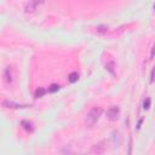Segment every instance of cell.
I'll use <instances>...</instances> for the list:
<instances>
[{
	"mask_svg": "<svg viewBox=\"0 0 155 155\" xmlns=\"http://www.w3.org/2000/svg\"><path fill=\"white\" fill-rule=\"evenodd\" d=\"M39 4H41V3H40V1H29V3L26 5V11H27V12H33V11L36 9V6H38Z\"/></svg>",
	"mask_w": 155,
	"mask_h": 155,
	"instance_id": "obj_7",
	"label": "cell"
},
{
	"mask_svg": "<svg viewBox=\"0 0 155 155\" xmlns=\"http://www.w3.org/2000/svg\"><path fill=\"white\" fill-rule=\"evenodd\" d=\"M15 68L12 67V65H9V67H6L3 72V81L6 84V85H11L13 81H15Z\"/></svg>",
	"mask_w": 155,
	"mask_h": 155,
	"instance_id": "obj_2",
	"label": "cell"
},
{
	"mask_svg": "<svg viewBox=\"0 0 155 155\" xmlns=\"http://www.w3.org/2000/svg\"><path fill=\"white\" fill-rule=\"evenodd\" d=\"M104 144H105L104 141H102V142L95 144L93 148H92V151H93L95 154H97V155H102V154L104 153V150H105V145H104Z\"/></svg>",
	"mask_w": 155,
	"mask_h": 155,
	"instance_id": "obj_4",
	"label": "cell"
},
{
	"mask_svg": "<svg viewBox=\"0 0 155 155\" xmlns=\"http://www.w3.org/2000/svg\"><path fill=\"white\" fill-rule=\"evenodd\" d=\"M22 126L24 127V130H27V131H29V132H33V131H34V126H33V124H32L30 121L23 120V121H22Z\"/></svg>",
	"mask_w": 155,
	"mask_h": 155,
	"instance_id": "obj_8",
	"label": "cell"
},
{
	"mask_svg": "<svg viewBox=\"0 0 155 155\" xmlns=\"http://www.w3.org/2000/svg\"><path fill=\"white\" fill-rule=\"evenodd\" d=\"M101 114H102V109L99 107H93L86 115V124L88 126H93L97 122V120L99 119Z\"/></svg>",
	"mask_w": 155,
	"mask_h": 155,
	"instance_id": "obj_1",
	"label": "cell"
},
{
	"mask_svg": "<svg viewBox=\"0 0 155 155\" xmlns=\"http://www.w3.org/2000/svg\"><path fill=\"white\" fill-rule=\"evenodd\" d=\"M115 68H116V64H115V62H114L113 59L105 63V69H107V70H108L110 74L115 75Z\"/></svg>",
	"mask_w": 155,
	"mask_h": 155,
	"instance_id": "obj_6",
	"label": "cell"
},
{
	"mask_svg": "<svg viewBox=\"0 0 155 155\" xmlns=\"http://www.w3.org/2000/svg\"><path fill=\"white\" fill-rule=\"evenodd\" d=\"M149 105H150V98H147V99L144 101V109H148Z\"/></svg>",
	"mask_w": 155,
	"mask_h": 155,
	"instance_id": "obj_14",
	"label": "cell"
},
{
	"mask_svg": "<svg viewBox=\"0 0 155 155\" xmlns=\"http://www.w3.org/2000/svg\"><path fill=\"white\" fill-rule=\"evenodd\" d=\"M3 107H5V108H23V107H28V105H22V104L15 103V102H12V101H6V99H4V101H3Z\"/></svg>",
	"mask_w": 155,
	"mask_h": 155,
	"instance_id": "obj_5",
	"label": "cell"
},
{
	"mask_svg": "<svg viewBox=\"0 0 155 155\" xmlns=\"http://www.w3.org/2000/svg\"><path fill=\"white\" fill-rule=\"evenodd\" d=\"M154 80H155V67L153 68V70H151V75H150V82H154Z\"/></svg>",
	"mask_w": 155,
	"mask_h": 155,
	"instance_id": "obj_13",
	"label": "cell"
},
{
	"mask_svg": "<svg viewBox=\"0 0 155 155\" xmlns=\"http://www.w3.org/2000/svg\"><path fill=\"white\" fill-rule=\"evenodd\" d=\"M58 90H59V85L53 84V85H51V86H50V88H49V92H56V91H58Z\"/></svg>",
	"mask_w": 155,
	"mask_h": 155,
	"instance_id": "obj_11",
	"label": "cell"
},
{
	"mask_svg": "<svg viewBox=\"0 0 155 155\" xmlns=\"http://www.w3.org/2000/svg\"><path fill=\"white\" fill-rule=\"evenodd\" d=\"M107 29H108V27H105V26H99V27L97 28V32H98V33H104V32H107Z\"/></svg>",
	"mask_w": 155,
	"mask_h": 155,
	"instance_id": "obj_12",
	"label": "cell"
},
{
	"mask_svg": "<svg viewBox=\"0 0 155 155\" xmlns=\"http://www.w3.org/2000/svg\"><path fill=\"white\" fill-rule=\"evenodd\" d=\"M154 55H155V44H154V45H153V47H151V52H150V59H153Z\"/></svg>",
	"mask_w": 155,
	"mask_h": 155,
	"instance_id": "obj_15",
	"label": "cell"
},
{
	"mask_svg": "<svg viewBox=\"0 0 155 155\" xmlns=\"http://www.w3.org/2000/svg\"><path fill=\"white\" fill-rule=\"evenodd\" d=\"M154 9H155V5H154Z\"/></svg>",
	"mask_w": 155,
	"mask_h": 155,
	"instance_id": "obj_16",
	"label": "cell"
},
{
	"mask_svg": "<svg viewBox=\"0 0 155 155\" xmlns=\"http://www.w3.org/2000/svg\"><path fill=\"white\" fill-rule=\"evenodd\" d=\"M119 113H120V109H119V107L113 105V107H110V108L108 109V112H107V116H108V119H109V120L115 121V120H118V118H119Z\"/></svg>",
	"mask_w": 155,
	"mask_h": 155,
	"instance_id": "obj_3",
	"label": "cell"
},
{
	"mask_svg": "<svg viewBox=\"0 0 155 155\" xmlns=\"http://www.w3.org/2000/svg\"><path fill=\"white\" fill-rule=\"evenodd\" d=\"M78 79H79V74H78V73H72V74L68 76V80H69L70 82H75V81H78Z\"/></svg>",
	"mask_w": 155,
	"mask_h": 155,
	"instance_id": "obj_10",
	"label": "cell"
},
{
	"mask_svg": "<svg viewBox=\"0 0 155 155\" xmlns=\"http://www.w3.org/2000/svg\"><path fill=\"white\" fill-rule=\"evenodd\" d=\"M45 92H46V90H45V88L39 87L38 90L35 91V93H34V95H35V97H36V98H40V97H42L44 95H45Z\"/></svg>",
	"mask_w": 155,
	"mask_h": 155,
	"instance_id": "obj_9",
	"label": "cell"
}]
</instances>
